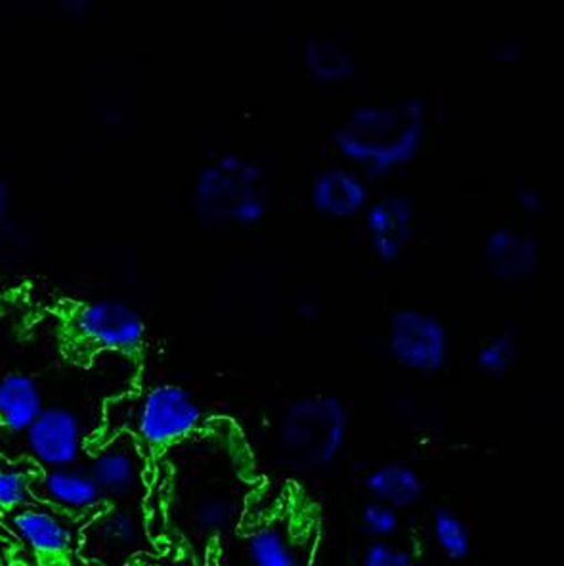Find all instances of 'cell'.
<instances>
[{"instance_id": "18", "label": "cell", "mask_w": 564, "mask_h": 566, "mask_svg": "<svg viewBox=\"0 0 564 566\" xmlns=\"http://www.w3.org/2000/svg\"><path fill=\"white\" fill-rule=\"evenodd\" d=\"M430 532L440 553L451 563H463L473 553V534L466 521L450 507H437L430 515Z\"/></svg>"}, {"instance_id": "2", "label": "cell", "mask_w": 564, "mask_h": 566, "mask_svg": "<svg viewBox=\"0 0 564 566\" xmlns=\"http://www.w3.org/2000/svg\"><path fill=\"white\" fill-rule=\"evenodd\" d=\"M49 312L60 356L71 366L91 369L104 356L140 366L148 322L135 305L117 297L62 298Z\"/></svg>"}, {"instance_id": "6", "label": "cell", "mask_w": 564, "mask_h": 566, "mask_svg": "<svg viewBox=\"0 0 564 566\" xmlns=\"http://www.w3.org/2000/svg\"><path fill=\"white\" fill-rule=\"evenodd\" d=\"M385 345L398 366L419 376H435L450 358L448 327L435 312L421 306H400L390 312Z\"/></svg>"}, {"instance_id": "8", "label": "cell", "mask_w": 564, "mask_h": 566, "mask_svg": "<svg viewBox=\"0 0 564 566\" xmlns=\"http://www.w3.org/2000/svg\"><path fill=\"white\" fill-rule=\"evenodd\" d=\"M25 434L31 458L43 469H67L85 447L83 423L65 406H46Z\"/></svg>"}, {"instance_id": "20", "label": "cell", "mask_w": 564, "mask_h": 566, "mask_svg": "<svg viewBox=\"0 0 564 566\" xmlns=\"http://www.w3.org/2000/svg\"><path fill=\"white\" fill-rule=\"evenodd\" d=\"M35 473L15 465H0V511L12 513L33 503Z\"/></svg>"}, {"instance_id": "17", "label": "cell", "mask_w": 564, "mask_h": 566, "mask_svg": "<svg viewBox=\"0 0 564 566\" xmlns=\"http://www.w3.org/2000/svg\"><path fill=\"white\" fill-rule=\"evenodd\" d=\"M138 460H142V453L133 437L128 439V444H104L92 463V479L102 494H128L138 479Z\"/></svg>"}, {"instance_id": "13", "label": "cell", "mask_w": 564, "mask_h": 566, "mask_svg": "<svg viewBox=\"0 0 564 566\" xmlns=\"http://www.w3.org/2000/svg\"><path fill=\"white\" fill-rule=\"evenodd\" d=\"M43 389L35 377L25 371H8L0 376V429L23 434L43 411Z\"/></svg>"}, {"instance_id": "12", "label": "cell", "mask_w": 564, "mask_h": 566, "mask_svg": "<svg viewBox=\"0 0 564 566\" xmlns=\"http://www.w3.org/2000/svg\"><path fill=\"white\" fill-rule=\"evenodd\" d=\"M306 536L280 521H261L243 536L246 566H309Z\"/></svg>"}, {"instance_id": "22", "label": "cell", "mask_w": 564, "mask_h": 566, "mask_svg": "<svg viewBox=\"0 0 564 566\" xmlns=\"http://www.w3.org/2000/svg\"><path fill=\"white\" fill-rule=\"evenodd\" d=\"M361 566H417V560L403 545L390 539H372L364 549Z\"/></svg>"}, {"instance_id": "10", "label": "cell", "mask_w": 564, "mask_h": 566, "mask_svg": "<svg viewBox=\"0 0 564 566\" xmlns=\"http://www.w3.org/2000/svg\"><path fill=\"white\" fill-rule=\"evenodd\" d=\"M482 261L488 272L501 282H524L537 270L540 243L529 230L500 224L488 230L482 240Z\"/></svg>"}, {"instance_id": "15", "label": "cell", "mask_w": 564, "mask_h": 566, "mask_svg": "<svg viewBox=\"0 0 564 566\" xmlns=\"http://www.w3.org/2000/svg\"><path fill=\"white\" fill-rule=\"evenodd\" d=\"M102 490L91 473H77L73 469H54L50 473L35 474L33 502L60 505L64 511H85L102 500Z\"/></svg>"}, {"instance_id": "25", "label": "cell", "mask_w": 564, "mask_h": 566, "mask_svg": "<svg viewBox=\"0 0 564 566\" xmlns=\"http://www.w3.org/2000/svg\"><path fill=\"white\" fill-rule=\"evenodd\" d=\"M12 201H14L12 186H10L7 178L0 177V227L7 222L10 209H12Z\"/></svg>"}, {"instance_id": "9", "label": "cell", "mask_w": 564, "mask_h": 566, "mask_svg": "<svg viewBox=\"0 0 564 566\" xmlns=\"http://www.w3.org/2000/svg\"><path fill=\"white\" fill-rule=\"evenodd\" d=\"M372 198L369 178L345 161L316 170L309 185L312 209L325 219H354L366 211Z\"/></svg>"}, {"instance_id": "3", "label": "cell", "mask_w": 564, "mask_h": 566, "mask_svg": "<svg viewBox=\"0 0 564 566\" xmlns=\"http://www.w3.org/2000/svg\"><path fill=\"white\" fill-rule=\"evenodd\" d=\"M191 206L215 227H254L269 212V180L262 165L240 151L212 157L191 185Z\"/></svg>"}, {"instance_id": "16", "label": "cell", "mask_w": 564, "mask_h": 566, "mask_svg": "<svg viewBox=\"0 0 564 566\" xmlns=\"http://www.w3.org/2000/svg\"><path fill=\"white\" fill-rule=\"evenodd\" d=\"M303 65L320 85H341L356 75V54L337 36H309L303 44Z\"/></svg>"}, {"instance_id": "14", "label": "cell", "mask_w": 564, "mask_h": 566, "mask_svg": "<svg viewBox=\"0 0 564 566\" xmlns=\"http://www.w3.org/2000/svg\"><path fill=\"white\" fill-rule=\"evenodd\" d=\"M364 489L375 502L396 511L411 510L427 492L424 476L403 461H387L364 476Z\"/></svg>"}, {"instance_id": "19", "label": "cell", "mask_w": 564, "mask_h": 566, "mask_svg": "<svg viewBox=\"0 0 564 566\" xmlns=\"http://www.w3.org/2000/svg\"><path fill=\"white\" fill-rule=\"evenodd\" d=\"M519 353V335L511 327H505L480 343L474 354V364L484 376L503 377L515 366Z\"/></svg>"}, {"instance_id": "11", "label": "cell", "mask_w": 564, "mask_h": 566, "mask_svg": "<svg viewBox=\"0 0 564 566\" xmlns=\"http://www.w3.org/2000/svg\"><path fill=\"white\" fill-rule=\"evenodd\" d=\"M14 526L28 544L35 566H71L73 536L56 515L43 505H28L12 515Z\"/></svg>"}, {"instance_id": "1", "label": "cell", "mask_w": 564, "mask_h": 566, "mask_svg": "<svg viewBox=\"0 0 564 566\" xmlns=\"http://www.w3.org/2000/svg\"><path fill=\"white\" fill-rule=\"evenodd\" d=\"M429 136V106L419 96L375 99L354 106L333 127L330 140L345 164L369 180L411 164Z\"/></svg>"}, {"instance_id": "24", "label": "cell", "mask_w": 564, "mask_h": 566, "mask_svg": "<svg viewBox=\"0 0 564 566\" xmlns=\"http://www.w3.org/2000/svg\"><path fill=\"white\" fill-rule=\"evenodd\" d=\"M492 54H494L495 60L501 62V64H513L519 57H522L521 41L511 39V36L501 39L500 43L495 44Z\"/></svg>"}, {"instance_id": "23", "label": "cell", "mask_w": 564, "mask_h": 566, "mask_svg": "<svg viewBox=\"0 0 564 566\" xmlns=\"http://www.w3.org/2000/svg\"><path fill=\"white\" fill-rule=\"evenodd\" d=\"M513 199H515V206L530 217H540L547 209V199L534 186H516Z\"/></svg>"}, {"instance_id": "4", "label": "cell", "mask_w": 564, "mask_h": 566, "mask_svg": "<svg viewBox=\"0 0 564 566\" xmlns=\"http://www.w3.org/2000/svg\"><path fill=\"white\" fill-rule=\"evenodd\" d=\"M351 413L335 395H306L283 408L278 442L285 458L304 471H324L345 452Z\"/></svg>"}, {"instance_id": "21", "label": "cell", "mask_w": 564, "mask_h": 566, "mask_svg": "<svg viewBox=\"0 0 564 566\" xmlns=\"http://www.w3.org/2000/svg\"><path fill=\"white\" fill-rule=\"evenodd\" d=\"M400 511L388 507L385 503L369 502L362 507L361 526L362 532L372 539H390L396 532L400 531Z\"/></svg>"}, {"instance_id": "5", "label": "cell", "mask_w": 564, "mask_h": 566, "mask_svg": "<svg viewBox=\"0 0 564 566\" xmlns=\"http://www.w3.org/2000/svg\"><path fill=\"white\" fill-rule=\"evenodd\" d=\"M205 411L190 390L178 382H156L136 398L128 434L142 460H161L175 448L205 431Z\"/></svg>"}, {"instance_id": "7", "label": "cell", "mask_w": 564, "mask_h": 566, "mask_svg": "<svg viewBox=\"0 0 564 566\" xmlns=\"http://www.w3.org/2000/svg\"><path fill=\"white\" fill-rule=\"evenodd\" d=\"M362 217L374 255L383 262L403 259L416 235L417 207L414 198L406 191H383L372 198Z\"/></svg>"}]
</instances>
